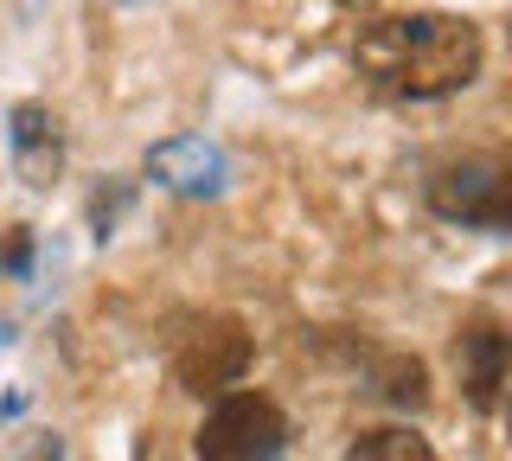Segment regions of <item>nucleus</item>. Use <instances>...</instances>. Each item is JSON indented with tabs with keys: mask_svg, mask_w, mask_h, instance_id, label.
<instances>
[{
	"mask_svg": "<svg viewBox=\"0 0 512 461\" xmlns=\"http://www.w3.org/2000/svg\"><path fill=\"white\" fill-rule=\"evenodd\" d=\"M26 257H32V237H26V225H13V237H7V269L13 276H26Z\"/></svg>",
	"mask_w": 512,
	"mask_h": 461,
	"instance_id": "nucleus-10",
	"label": "nucleus"
},
{
	"mask_svg": "<svg viewBox=\"0 0 512 461\" xmlns=\"http://www.w3.org/2000/svg\"><path fill=\"white\" fill-rule=\"evenodd\" d=\"M7 141H13V173L26 186H52L64 173V135H58V116L45 103H20L7 116Z\"/></svg>",
	"mask_w": 512,
	"mask_h": 461,
	"instance_id": "nucleus-5",
	"label": "nucleus"
},
{
	"mask_svg": "<svg viewBox=\"0 0 512 461\" xmlns=\"http://www.w3.org/2000/svg\"><path fill=\"white\" fill-rule=\"evenodd\" d=\"M288 417L263 391H231L199 423V461H282Z\"/></svg>",
	"mask_w": 512,
	"mask_h": 461,
	"instance_id": "nucleus-3",
	"label": "nucleus"
},
{
	"mask_svg": "<svg viewBox=\"0 0 512 461\" xmlns=\"http://www.w3.org/2000/svg\"><path fill=\"white\" fill-rule=\"evenodd\" d=\"M244 372H250V333L237 321H224V314L192 321L180 340H173V378H180L186 391H199V397L237 385Z\"/></svg>",
	"mask_w": 512,
	"mask_h": 461,
	"instance_id": "nucleus-4",
	"label": "nucleus"
},
{
	"mask_svg": "<svg viewBox=\"0 0 512 461\" xmlns=\"http://www.w3.org/2000/svg\"><path fill=\"white\" fill-rule=\"evenodd\" d=\"M148 173L167 193H186V199H205V193H218L224 186V154L212 148L205 135H173V141H160V148L148 154Z\"/></svg>",
	"mask_w": 512,
	"mask_h": 461,
	"instance_id": "nucleus-6",
	"label": "nucleus"
},
{
	"mask_svg": "<svg viewBox=\"0 0 512 461\" xmlns=\"http://www.w3.org/2000/svg\"><path fill=\"white\" fill-rule=\"evenodd\" d=\"M384 397H391V404H404V410H423L429 404L423 365H416V359H384Z\"/></svg>",
	"mask_w": 512,
	"mask_h": 461,
	"instance_id": "nucleus-9",
	"label": "nucleus"
},
{
	"mask_svg": "<svg viewBox=\"0 0 512 461\" xmlns=\"http://www.w3.org/2000/svg\"><path fill=\"white\" fill-rule=\"evenodd\" d=\"M352 65L378 97L436 103L480 77V33L474 20H455V13H397V20L365 26Z\"/></svg>",
	"mask_w": 512,
	"mask_h": 461,
	"instance_id": "nucleus-1",
	"label": "nucleus"
},
{
	"mask_svg": "<svg viewBox=\"0 0 512 461\" xmlns=\"http://www.w3.org/2000/svg\"><path fill=\"white\" fill-rule=\"evenodd\" d=\"M429 212L474 231H512V167L506 154H468L429 173Z\"/></svg>",
	"mask_w": 512,
	"mask_h": 461,
	"instance_id": "nucleus-2",
	"label": "nucleus"
},
{
	"mask_svg": "<svg viewBox=\"0 0 512 461\" xmlns=\"http://www.w3.org/2000/svg\"><path fill=\"white\" fill-rule=\"evenodd\" d=\"M346 461H436V449L416 429H359Z\"/></svg>",
	"mask_w": 512,
	"mask_h": 461,
	"instance_id": "nucleus-8",
	"label": "nucleus"
},
{
	"mask_svg": "<svg viewBox=\"0 0 512 461\" xmlns=\"http://www.w3.org/2000/svg\"><path fill=\"white\" fill-rule=\"evenodd\" d=\"M461 385H468V404L480 410V417H493L500 410V385H506V333L500 321H468L461 327Z\"/></svg>",
	"mask_w": 512,
	"mask_h": 461,
	"instance_id": "nucleus-7",
	"label": "nucleus"
}]
</instances>
